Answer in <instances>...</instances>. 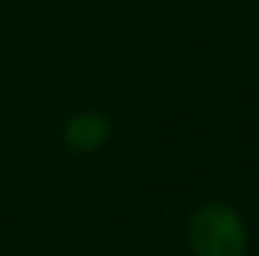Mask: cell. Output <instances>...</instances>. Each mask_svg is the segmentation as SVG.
<instances>
[{
  "instance_id": "obj_1",
  "label": "cell",
  "mask_w": 259,
  "mask_h": 256,
  "mask_svg": "<svg viewBox=\"0 0 259 256\" xmlns=\"http://www.w3.org/2000/svg\"><path fill=\"white\" fill-rule=\"evenodd\" d=\"M187 241L193 256H244L247 226L229 205H202L187 223Z\"/></svg>"
},
{
  "instance_id": "obj_2",
  "label": "cell",
  "mask_w": 259,
  "mask_h": 256,
  "mask_svg": "<svg viewBox=\"0 0 259 256\" xmlns=\"http://www.w3.org/2000/svg\"><path fill=\"white\" fill-rule=\"evenodd\" d=\"M64 139L72 151L91 154V151H100L112 139V124L100 112H81V115L69 118V124L64 130Z\"/></svg>"
}]
</instances>
